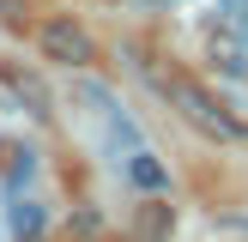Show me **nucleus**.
<instances>
[{
    "label": "nucleus",
    "mask_w": 248,
    "mask_h": 242,
    "mask_svg": "<svg viewBox=\"0 0 248 242\" xmlns=\"http://www.w3.org/2000/svg\"><path fill=\"white\" fill-rule=\"evenodd\" d=\"M31 169H36V157H31V151H18V164H12V176H6V188L18 194L24 182H31Z\"/></svg>",
    "instance_id": "obj_8"
},
{
    "label": "nucleus",
    "mask_w": 248,
    "mask_h": 242,
    "mask_svg": "<svg viewBox=\"0 0 248 242\" xmlns=\"http://www.w3.org/2000/svg\"><path fill=\"white\" fill-rule=\"evenodd\" d=\"M12 236H18V242L43 236V206H36V200H12Z\"/></svg>",
    "instance_id": "obj_5"
},
{
    "label": "nucleus",
    "mask_w": 248,
    "mask_h": 242,
    "mask_svg": "<svg viewBox=\"0 0 248 242\" xmlns=\"http://www.w3.org/2000/svg\"><path fill=\"white\" fill-rule=\"evenodd\" d=\"M170 224H176V212L152 200V206H145V218H140V236H145V242H164V236H170Z\"/></svg>",
    "instance_id": "obj_7"
},
{
    "label": "nucleus",
    "mask_w": 248,
    "mask_h": 242,
    "mask_svg": "<svg viewBox=\"0 0 248 242\" xmlns=\"http://www.w3.org/2000/svg\"><path fill=\"white\" fill-rule=\"evenodd\" d=\"M164 97L182 109V121H188V127L206 133V139H236V133H242L236 115H230V109L218 103L206 85H194V79H164Z\"/></svg>",
    "instance_id": "obj_1"
},
{
    "label": "nucleus",
    "mask_w": 248,
    "mask_h": 242,
    "mask_svg": "<svg viewBox=\"0 0 248 242\" xmlns=\"http://www.w3.org/2000/svg\"><path fill=\"white\" fill-rule=\"evenodd\" d=\"M224 12H230V24H236V30H248V0H224Z\"/></svg>",
    "instance_id": "obj_9"
},
{
    "label": "nucleus",
    "mask_w": 248,
    "mask_h": 242,
    "mask_svg": "<svg viewBox=\"0 0 248 242\" xmlns=\"http://www.w3.org/2000/svg\"><path fill=\"white\" fill-rule=\"evenodd\" d=\"M12 91H18V103H31L36 121L55 115V109H48V91H43V79H36V73H12Z\"/></svg>",
    "instance_id": "obj_4"
},
{
    "label": "nucleus",
    "mask_w": 248,
    "mask_h": 242,
    "mask_svg": "<svg viewBox=\"0 0 248 242\" xmlns=\"http://www.w3.org/2000/svg\"><path fill=\"white\" fill-rule=\"evenodd\" d=\"M212 60H218V67H224V73H248V55H242V43H236V36H212Z\"/></svg>",
    "instance_id": "obj_6"
},
{
    "label": "nucleus",
    "mask_w": 248,
    "mask_h": 242,
    "mask_svg": "<svg viewBox=\"0 0 248 242\" xmlns=\"http://www.w3.org/2000/svg\"><path fill=\"white\" fill-rule=\"evenodd\" d=\"M127 182H133V188H145V194H164V188H170V169L140 145V151L127 157Z\"/></svg>",
    "instance_id": "obj_3"
},
{
    "label": "nucleus",
    "mask_w": 248,
    "mask_h": 242,
    "mask_svg": "<svg viewBox=\"0 0 248 242\" xmlns=\"http://www.w3.org/2000/svg\"><path fill=\"white\" fill-rule=\"evenodd\" d=\"M43 55L61 60V67H91V60H97V43H91L73 18H48V24H43Z\"/></svg>",
    "instance_id": "obj_2"
}]
</instances>
